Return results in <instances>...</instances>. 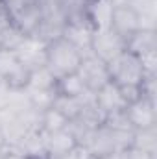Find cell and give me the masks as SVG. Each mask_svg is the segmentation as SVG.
<instances>
[{"label":"cell","instance_id":"1","mask_svg":"<svg viewBox=\"0 0 157 159\" xmlns=\"http://www.w3.org/2000/svg\"><path fill=\"white\" fill-rule=\"evenodd\" d=\"M81 59H83L81 52L76 50L63 37H59V39L46 44V67L56 78H61V76L76 72Z\"/></svg>","mask_w":157,"mask_h":159},{"label":"cell","instance_id":"17","mask_svg":"<svg viewBox=\"0 0 157 159\" xmlns=\"http://www.w3.org/2000/svg\"><path fill=\"white\" fill-rule=\"evenodd\" d=\"M89 93L91 91L83 85L78 72H72V74H67V76H61V78L56 80V94L81 98V96H87Z\"/></svg>","mask_w":157,"mask_h":159},{"label":"cell","instance_id":"12","mask_svg":"<svg viewBox=\"0 0 157 159\" xmlns=\"http://www.w3.org/2000/svg\"><path fill=\"white\" fill-rule=\"evenodd\" d=\"M65 24H67L65 13H61V11H57V13H44L41 17L37 30L34 32V37H37V39H41L43 43L48 44V43L59 39L63 35Z\"/></svg>","mask_w":157,"mask_h":159},{"label":"cell","instance_id":"6","mask_svg":"<svg viewBox=\"0 0 157 159\" xmlns=\"http://www.w3.org/2000/svg\"><path fill=\"white\" fill-rule=\"evenodd\" d=\"M124 113H126V119L131 124L133 129L154 128V126H157V100L141 96L135 102L128 104Z\"/></svg>","mask_w":157,"mask_h":159},{"label":"cell","instance_id":"24","mask_svg":"<svg viewBox=\"0 0 157 159\" xmlns=\"http://www.w3.org/2000/svg\"><path fill=\"white\" fill-rule=\"evenodd\" d=\"M0 159H30L22 150L19 148H11V146H6L2 152H0Z\"/></svg>","mask_w":157,"mask_h":159},{"label":"cell","instance_id":"20","mask_svg":"<svg viewBox=\"0 0 157 159\" xmlns=\"http://www.w3.org/2000/svg\"><path fill=\"white\" fill-rule=\"evenodd\" d=\"M67 124H69V120L65 119L57 109H54V107H48V109L41 111L39 128H41V131H44V133H52V131L65 129Z\"/></svg>","mask_w":157,"mask_h":159},{"label":"cell","instance_id":"14","mask_svg":"<svg viewBox=\"0 0 157 159\" xmlns=\"http://www.w3.org/2000/svg\"><path fill=\"white\" fill-rule=\"evenodd\" d=\"M41 17H43V11H41L39 2L24 6L19 11H15V13L9 15L13 26L20 34H24V35H34V32L37 30V26H39V22H41Z\"/></svg>","mask_w":157,"mask_h":159},{"label":"cell","instance_id":"10","mask_svg":"<svg viewBox=\"0 0 157 159\" xmlns=\"http://www.w3.org/2000/svg\"><path fill=\"white\" fill-rule=\"evenodd\" d=\"M94 102L96 106L100 107V111L107 117V115H113V113H120L128 107V102L124 100L120 89L113 81H109L107 85H104L102 89H98L94 93Z\"/></svg>","mask_w":157,"mask_h":159},{"label":"cell","instance_id":"27","mask_svg":"<svg viewBox=\"0 0 157 159\" xmlns=\"http://www.w3.org/2000/svg\"><path fill=\"white\" fill-rule=\"evenodd\" d=\"M0 2H2V0H0Z\"/></svg>","mask_w":157,"mask_h":159},{"label":"cell","instance_id":"7","mask_svg":"<svg viewBox=\"0 0 157 159\" xmlns=\"http://www.w3.org/2000/svg\"><path fill=\"white\" fill-rule=\"evenodd\" d=\"M15 54L30 72L46 65V43L34 35H26L20 41V44L15 48Z\"/></svg>","mask_w":157,"mask_h":159},{"label":"cell","instance_id":"25","mask_svg":"<svg viewBox=\"0 0 157 159\" xmlns=\"http://www.w3.org/2000/svg\"><path fill=\"white\" fill-rule=\"evenodd\" d=\"M98 159H120V152H115V154H109V156H104Z\"/></svg>","mask_w":157,"mask_h":159},{"label":"cell","instance_id":"19","mask_svg":"<svg viewBox=\"0 0 157 159\" xmlns=\"http://www.w3.org/2000/svg\"><path fill=\"white\" fill-rule=\"evenodd\" d=\"M142 152L157 156V126L154 128H144V129H133L131 144Z\"/></svg>","mask_w":157,"mask_h":159},{"label":"cell","instance_id":"5","mask_svg":"<svg viewBox=\"0 0 157 159\" xmlns=\"http://www.w3.org/2000/svg\"><path fill=\"white\" fill-rule=\"evenodd\" d=\"M76 72L81 78L83 85L91 93H96L98 89H102L104 85H107L111 81L109 70H107V63H104L102 59H98L94 54L83 56V59H81V63H79Z\"/></svg>","mask_w":157,"mask_h":159},{"label":"cell","instance_id":"11","mask_svg":"<svg viewBox=\"0 0 157 159\" xmlns=\"http://www.w3.org/2000/svg\"><path fill=\"white\" fill-rule=\"evenodd\" d=\"M113 0H87L85 6V19L91 24L92 30H104L111 28V17H113Z\"/></svg>","mask_w":157,"mask_h":159},{"label":"cell","instance_id":"4","mask_svg":"<svg viewBox=\"0 0 157 159\" xmlns=\"http://www.w3.org/2000/svg\"><path fill=\"white\" fill-rule=\"evenodd\" d=\"M0 76L11 89H24L30 78V70L20 63L15 50L0 46Z\"/></svg>","mask_w":157,"mask_h":159},{"label":"cell","instance_id":"21","mask_svg":"<svg viewBox=\"0 0 157 159\" xmlns=\"http://www.w3.org/2000/svg\"><path fill=\"white\" fill-rule=\"evenodd\" d=\"M120 159H157V156L142 152V150H139L135 146H128V148L120 150Z\"/></svg>","mask_w":157,"mask_h":159},{"label":"cell","instance_id":"23","mask_svg":"<svg viewBox=\"0 0 157 159\" xmlns=\"http://www.w3.org/2000/svg\"><path fill=\"white\" fill-rule=\"evenodd\" d=\"M50 159H94L85 148L76 146L74 150H70L69 154H63V156H57V157H50Z\"/></svg>","mask_w":157,"mask_h":159},{"label":"cell","instance_id":"15","mask_svg":"<svg viewBox=\"0 0 157 159\" xmlns=\"http://www.w3.org/2000/svg\"><path fill=\"white\" fill-rule=\"evenodd\" d=\"M126 50L139 57L157 50V30H137L126 39Z\"/></svg>","mask_w":157,"mask_h":159},{"label":"cell","instance_id":"13","mask_svg":"<svg viewBox=\"0 0 157 159\" xmlns=\"http://www.w3.org/2000/svg\"><path fill=\"white\" fill-rule=\"evenodd\" d=\"M76 146H78V143H76V139L72 137V133L67 128L65 129H59V131L44 133V154H46V159L69 154Z\"/></svg>","mask_w":157,"mask_h":159},{"label":"cell","instance_id":"2","mask_svg":"<svg viewBox=\"0 0 157 159\" xmlns=\"http://www.w3.org/2000/svg\"><path fill=\"white\" fill-rule=\"evenodd\" d=\"M107 70H109L111 81L115 85H118V87H124V85H141L144 76H146L139 56H135V54H131L128 50L122 52L113 61L107 63Z\"/></svg>","mask_w":157,"mask_h":159},{"label":"cell","instance_id":"18","mask_svg":"<svg viewBox=\"0 0 157 159\" xmlns=\"http://www.w3.org/2000/svg\"><path fill=\"white\" fill-rule=\"evenodd\" d=\"M56 76L48 70V67H39L30 72V78L26 83V91H56Z\"/></svg>","mask_w":157,"mask_h":159},{"label":"cell","instance_id":"16","mask_svg":"<svg viewBox=\"0 0 157 159\" xmlns=\"http://www.w3.org/2000/svg\"><path fill=\"white\" fill-rule=\"evenodd\" d=\"M94 98V93H89L87 96H81V98H74V96H61V94H56L54 102H52V107L57 109L67 120L76 119L81 109Z\"/></svg>","mask_w":157,"mask_h":159},{"label":"cell","instance_id":"26","mask_svg":"<svg viewBox=\"0 0 157 159\" xmlns=\"http://www.w3.org/2000/svg\"><path fill=\"white\" fill-rule=\"evenodd\" d=\"M2 83H6V81H4V80H2V76H0V85H2Z\"/></svg>","mask_w":157,"mask_h":159},{"label":"cell","instance_id":"8","mask_svg":"<svg viewBox=\"0 0 157 159\" xmlns=\"http://www.w3.org/2000/svg\"><path fill=\"white\" fill-rule=\"evenodd\" d=\"M92 28L85 19H74V20H67L65 30H63V39L70 43L76 50L81 52V56H89L91 54V39H92Z\"/></svg>","mask_w":157,"mask_h":159},{"label":"cell","instance_id":"3","mask_svg":"<svg viewBox=\"0 0 157 159\" xmlns=\"http://www.w3.org/2000/svg\"><path fill=\"white\" fill-rule=\"evenodd\" d=\"M126 52V39L117 34L113 28L94 30L91 39V54H94L104 63L113 61L117 56Z\"/></svg>","mask_w":157,"mask_h":159},{"label":"cell","instance_id":"9","mask_svg":"<svg viewBox=\"0 0 157 159\" xmlns=\"http://www.w3.org/2000/svg\"><path fill=\"white\" fill-rule=\"evenodd\" d=\"M113 2H115V7H113V17H111V28L117 34H120L124 39H128L131 34L141 30L139 15L131 6H128L120 0H113Z\"/></svg>","mask_w":157,"mask_h":159},{"label":"cell","instance_id":"22","mask_svg":"<svg viewBox=\"0 0 157 159\" xmlns=\"http://www.w3.org/2000/svg\"><path fill=\"white\" fill-rule=\"evenodd\" d=\"M35 2H39V0H2L0 4L6 7V11L11 15V13H15V11H19L20 7H24V6H30V4H35Z\"/></svg>","mask_w":157,"mask_h":159}]
</instances>
